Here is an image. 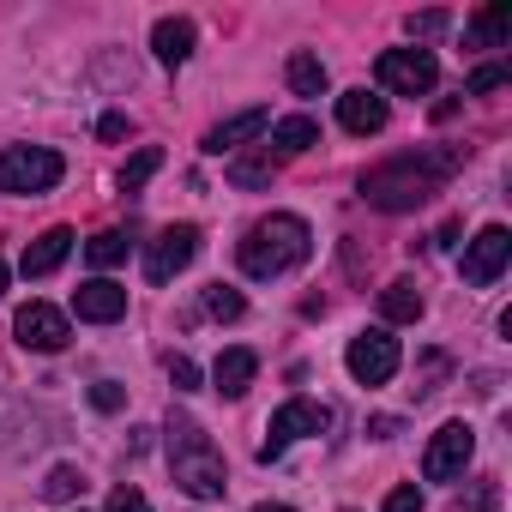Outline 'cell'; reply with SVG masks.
<instances>
[{
    "mask_svg": "<svg viewBox=\"0 0 512 512\" xmlns=\"http://www.w3.org/2000/svg\"><path fill=\"white\" fill-rule=\"evenodd\" d=\"M458 163H464V151H452V145H440V151H404V157H392V163H380V169L362 175V199L374 211H416V205H428L458 175Z\"/></svg>",
    "mask_w": 512,
    "mask_h": 512,
    "instance_id": "6da1fadb",
    "label": "cell"
},
{
    "mask_svg": "<svg viewBox=\"0 0 512 512\" xmlns=\"http://www.w3.org/2000/svg\"><path fill=\"white\" fill-rule=\"evenodd\" d=\"M314 253V229L296 217V211H272V217H260L247 235H241V247H235V260H241V272L247 278H284V272H296L302 260Z\"/></svg>",
    "mask_w": 512,
    "mask_h": 512,
    "instance_id": "7a4b0ae2",
    "label": "cell"
},
{
    "mask_svg": "<svg viewBox=\"0 0 512 512\" xmlns=\"http://www.w3.org/2000/svg\"><path fill=\"white\" fill-rule=\"evenodd\" d=\"M169 470H175V488H187L193 500H217L223 488H229V476H223V452L211 446V434L193 422V416H169Z\"/></svg>",
    "mask_w": 512,
    "mask_h": 512,
    "instance_id": "3957f363",
    "label": "cell"
},
{
    "mask_svg": "<svg viewBox=\"0 0 512 512\" xmlns=\"http://www.w3.org/2000/svg\"><path fill=\"white\" fill-rule=\"evenodd\" d=\"M61 175H67V163L49 145H7L0 151V193H49Z\"/></svg>",
    "mask_w": 512,
    "mask_h": 512,
    "instance_id": "277c9868",
    "label": "cell"
},
{
    "mask_svg": "<svg viewBox=\"0 0 512 512\" xmlns=\"http://www.w3.org/2000/svg\"><path fill=\"white\" fill-rule=\"evenodd\" d=\"M374 79H380V91L422 97V91H434V79H440V61H434L428 49H386V55L374 61Z\"/></svg>",
    "mask_w": 512,
    "mask_h": 512,
    "instance_id": "5b68a950",
    "label": "cell"
},
{
    "mask_svg": "<svg viewBox=\"0 0 512 512\" xmlns=\"http://www.w3.org/2000/svg\"><path fill=\"white\" fill-rule=\"evenodd\" d=\"M350 380L356 386H386L392 374H398V362H404V350H398V338L386 332V326H368L362 338H350Z\"/></svg>",
    "mask_w": 512,
    "mask_h": 512,
    "instance_id": "8992f818",
    "label": "cell"
},
{
    "mask_svg": "<svg viewBox=\"0 0 512 512\" xmlns=\"http://www.w3.org/2000/svg\"><path fill=\"white\" fill-rule=\"evenodd\" d=\"M326 428H332V410H326V404H314V398H290V404L266 422L260 458L272 464V458H284V446H290V440H302V434H326Z\"/></svg>",
    "mask_w": 512,
    "mask_h": 512,
    "instance_id": "52a82bcc",
    "label": "cell"
},
{
    "mask_svg": "<svg viewBox=\"0 0 512 512\" xmlns=\"http://www.w3.org/2000/svg\"><path fill=\"white\" fill-rule=\"evenodd\" d=\"M193 260H199V229H193V223H169V229L145 247V278H151V284H169V278H181Z\"/></svg>",
    "mask_w": 512,
    "mask_h": 512,
    "instance_id": "ba28073f",
    "label": "cell"
},
{
    "mask_svg": "<svg viewBox=\"0 0 512 512\" xmlns=\"http://www.w3.org/2000/svg\"><path fill=\"white\" fill-rule=\"evenodd\" d=\"M13 332H19V344H25V350H37V356H61V350L73 344L67 314H61V308H49V302H25V308L13 314Z\"/></svg>",
    "mask_w": 512,
    "mask_h": 512,
    "instance_id": "9c48e42d",
    "label": "cell"
},
{
    "mask_svg": "<svg viewBox=\"0 0 512 512\" xmlns=\"http://www.w3.org/2000/svg\"><path fill=\"white\" fill-rule=\"evenodd\" d=\"M506 260H512V235H506L500 223H488L476 241H464V284H470V290H488V284L506 272Z\"/></svg>",
    "mask_w": 512,
    "mask_h": 512,
    "instance_id": "30bf717a",
    "label": "cell"
},
{
    "mask_svg": "<svg viewBox=\"0 0 512 512\" xmlns=\"http://www.w3.org/2000/svg\"><path fill=\"white\" fill-rule=\"evenodd\" d=\"M470 452H476V434H470L464 422H446V428L428 440V452H422V476H428V482H452V476H464Z\"/></svg>",
    "mask_w": 512,
    "mask_h": 512,
    "instance_id": "8fae6325",
    "label": "cell"
},
{
    "mask_svg": "<svg viewBox=\"0 0 512 512\" xmlns=\"http://www.w3.org/2000/svg\"><path fill=\"white\" fill-rule=\"evenodd\" d=\"M266 127H272V109H260V103H253V109H241V115L217 121V127L205 133V151H211V157H223V151H241L247 139H260Z\"/></svg>",
    "mask_w": 512,
    "mask_h": 512,
    "instance_id": "7c38bea8",
    "label": "cell"
},
{
    "mask_svg": "<svg viewBox=\"0 0 512 512\" xmlns=\"http://www.w3.org/2000/svg\"><path fill=\"white\" fill-rule=\"evenodd\" d=\"M73 314H79V320H91V326H109V320H121V314H127V290H121V284H109V278H91V284H79V290H73Z\"/></svg>",
    "mask_w": 512,
    "mask_h": 512,
    "instance_id": "4fadbf2b",
    "label": "cell"
},
{
    "mask_svg": "<svg viewBox=\"0 0 512 512\" xmlns=\"http://www.w3.org/2000/svg\"><path fill=\"white\" fill-rule=\"evenodd\" d=\"M67 253H73V229H67V223H55V229H43V235L25 247L19 272H25V278H49V272H61Z\"/></svg>",
    "mask_w": 512,
    "mask_h": 512,
    "instance_id": "5bb4252c",
    "label": "cell"
},
{
    "mask_svg": "<svg viewBox=\"0 0 512 512\" xmlns=\"http://www.w3.org/2000/svg\"><path fill=\"white\" fill-rule=\"evenodd\" d=\"M338 127L356 133V139L380 133V127H386V97H380V91H344V97H338Z\"/></svg>",
    "mask_w": 512,
    "mask_h": 512,
    "instance_id": "9a60e30c",
    "label": "cell"
},
{
    "mask_svg": "<svg viewBox=\"0 0 512 512\" xmlns=\"http://www.w3.org/2000/svg\"><path fill=\"white\" fill-rule=\"evenodd\" d=\"M253 374H260V356H253V350H223V356L211 362V380H217L223 398H241V392L253 386Z\"/></svg>",
    "mask_w": 512,
    "mask_h": 512,
    "instance_id": "2e32d148",
    "label": "cell"
},
{
    "mask_svg": "<svg viewBox=\"0 0 512 512\" xmlns=\"http://www.w3.org/2000/svg\"><path fill=\"white\" fill-rule=\"evenodd\" d=\"M506 31H512V7H506V0H494V7H482L464 25V43L470 49H506Z\"/></svg>",
    "mask_w": 512,
    "mask_h": 512,
    "instance_id": "e0dca14e",
    "label": "cell"
},
{
    "mask_svg": "<svg viewBox=\"0 0 512 512\" xmlns=\"http://www.w3.org/2000/svg\"><path fill=\"white\" fill-rule=\"evenodd\" d=\"M151 55H157L163 67H181V61L193 55V19H157V31H151Z\"/></svg>",
    "mask_w": 512,
    "mask_h": 512,
    "instance_id": "ac0fdd59",
    "label": "cell"
},
{
    "mask_svg": "<svg viewBox=\"0 0 512 512\" xmlns=\"http://www.w3.org/2000/svg\"><path fill=\"white\" fill-rule=\"evenodd\" d=\"M380 314H386L392 326H410V320H422V290H416L410 278L386 284V290H380Z\"/></svg>",
    "mask_w": 512,
    "mask_h": 512,
    "instance_id": "d6986e66",
    "label": "cell"
},
{
    "mask_svg": "<svg viewBox=\"0 0 512 512\" xmlns=\"http://www.w3.org/2000/svg\"><path fill=\"white\" fill-rule=\"evenodd\" d=\"M272 145H278L284 157H302V151H314V145H320V127H314L308 115H284V121L272 127Z\"/></svg>",
    "mask_w": 512,
    "mask_h": 512,
    "instance_id": "ffe728a7",
    "label": "cell"
},
{
    "mask_svg": "<svg viewBox=\"0 0 512 512\" xmlns=\"http://www.w3.org/2000/svg\"><path fill=\"white\" fill-rule=\"evenodd\" d=\"M284 73H290V91H296V97H320V91H326V61L308 55V49H296Z\"/></svg>",
    "mask_w": 512,
    "mask_h": 512,
    "instance_id": "44dd1931",
    "label": "cell"
},
{
    "mask_svg": "<svg viewBox=\"0 0 512 512\" xmlns=\"http://www.w3.org/2000/svg\"><path fill=\"white\" fill-rule=\"evenodd\" d=\"M127 247H133V235H127V229H103V235H91L85 260H91L97 272H109V266H121V260H127Z\"/></svg>",
    "mask_w": 512,
    "mask_h": 512,
    "instance_id": "7402d4cb",
    "label": "cell"
},
{
    "mask_svg": "<svg viewBox=\"0 0 512 512\" xmlns=\"http://www.w3.org/2000/svg\"><path fill=\"white\" fill-rule=\"evenodd\" d=\"M157 169H163V151H157V145H145V151H133V157L121 163V175H115V181H121V193H139Z\"/></svg>",
    "mask_w": 512,
    "mask_h": 512,
    "instance_id": "603a6c76",
    "label": "cell"
},
{
    "mask_svg": "<svg viewBox=\"0 0 512 512\" xmlns=\"http://www.w3.org/2000/svg\"><path fill=\"white\" fill-rule=\"evenodd\" d=\"M229 181H235L241 193H253V187H272V145H266L260 157H235V163H229Z\"/></svg>",
    "mask_w": 512,
    "mask_h": 512,
    "instance_id": "cb8c5ba5",
    "label": "cell"
},
{
    "mask_svg": "<svg viewBox=\"0 0 512 512\" xmlns=\"http://www.w3.org/2000/svg\"><path fill=\"white\" fill-rule=\"evenodd\" d=\"M85 494V476L73 470V464H55L49 476H43V500H79Z\"/></svg>",
    "mask_w": 512,
    "mask_h": 512,
    "instance_id": "d4e9b609",
    "label": "cell"
},
{
    "mask_svg": "<svg viewBox=\"0 0 512 512\" xmlns=\"http://www.w3.org/2000/svg\"><path fill=\"white\" fill-rule=\"evenodd\" d=\"M205 314H211V320H241V314H247V302H241V290L211 284V290H205Z\"/></svg>",
    "mask_w": 512,
    "mask_h": 512,
    "instance_id": "484cf974",
    "label": "cell"
},
{
    "mask_svg": "<svg viewBox=\"0 0 512 512\" xmlns=\"http://www.w3.org/2000/svg\"><path fill=\"white\" fill-rule=\"evenodd\" d=\"M494 506H500V482H494V476H482L470 494L452 500V512H494Z\"/></svg>",
    "mask_w": 512,
    "mask_h": 512,
    "instance_id": "4316f807",
    "label": "cell"
},
{
    "mask_svg": "<svg viewBox=\"0 0 512 512\" xmlns=\"http://www.w3.org/2000/svg\"><path fill=\"white\" fill-rule=\"evenodd\" d=\"M446 25H452L446 13H410V19H404V31H410V37H434V31H446Z\"/></svg>",
    "mask_w": 512,
    "mask_h": 512,
    "instance_id": "83f0119b",
    "label": "cell"
},
{
    "mask_svg": "<svg viewBox=\"0 0 512 512\" xmlns=\"http://www.w3.org/2000/svg\"><path fill=\"white\" fill-rule=\"evenodd\" d=\"M169 386H175V392H193V386H199V368H193L187 356H169Z\"/></svg>",
    "mask_w": 512,
    "mask_h": 512,
    "instance_id": "f1b7e54d",
    "label": "cell"
},
{
    "mask_svg": "<svg viewBox=\"0 0 512 512\" xmlns=\"http://www.w3.org/2000/svg\"><path fill=\"white\" fill-rule=\"evenodd\" d=\"M91 404H97V410L109 416V410H121V404H127V392H121L115 380H97V386H91Z\"/></svg>",
    "mask_w": 512,
    "mask_h": 512,
    "instance_id": "f546056e",
    "label": "cell"
},
{
    "mask_svg": "<svg viewBox=\"0 0 512 512\" xmlns=\"http://www.w3.org/2000/svg\"><path fill=\"white\" fill-rule=\"evenodd\" d=\"M386 512H422V488H416V482L392 488V494H386Z\"/></svg>",
    "mask_w": 512,
    "mask_h": 512,
    "instance_id": "4dcf8cb0",
    "label": "cell"
},
{
    "mask_svg": "<svg viewBox=\"0 0 512 512\" xmlns=\"http://www.w3.org/2000/svg\"><path fill=\"white\" fill-rule=\"evenodd\" d=\"M506 85V67H476L470 73V97H482V91H500Z\"/></svg>",
    "mask_w": 512,
    "mask_h": 512,
    "instance_id": "1f68e13d",
    "label": "cell"
},
{
    "mask_svg": "<svg viewBox=\"0 0 512 512\" xmlns=\"http://www.w3.org/2000/svg\"><path fill=\"white\" fill-rule=\"evenodd\" d=\"M109 512H151V500H145L139 488H115V494H109Z\"/></svg>",
    "mask_w": 512,
    "mask_h": 512,
    "instance_id": "d6a6232c",
    "label": "cell"
},
{
    "mask_svg": "<svg viewBox=\"0 0 512 512\" xmlns=\"http://www.w3.org/2000/svg\"><path fill=\"white\" fill-rule=\"evenodd\" d=\"M97 133H103V139H121V133H127V115H103Z\"/></svg>",
    "mask_w": 512,
    "mask_h": 512,
    "instance_id": "836d02e7",
    "label": "cell"
},
{
    "mask_svg": "<svg viewBox=\"0 0 512 512\" xmlns=\"http://www.w3.org/2000/svg\"><path fill=\"white\" fill-rule=\"evenodd\" d=\"M368 434H374V440H392V434H398V416H374Z\"/></svg>",
    "mask_w": 512,
    "mask_h": 512,
    "instance_id": "e575fe53",
    "label": "cell"
},
{
    "mask_svg": "<svg viewBox=\"0 0 512 512\" xmlns=\"http://www.w3.org/2000/svg\"><path fill=\"white\" fill-rule=\"evenodd\" d=\"M253 512H296V506H272V500H260V506H253Z\"/></svg>",
    "mask_w": 512,
    "mask_h": 512,
    "instance_id": "d590c367",
    "label": "cell"
},
{
    "mask_svg": "<svg viewBox=\"0 0 512 512\" xmlns=\"http://www.w3.org/2000/svg\"><path fill=\"white\" fill-rule=\"evenodd\" d=\"M0 296H7V266H0Z\"/></svg>",
    "mask_w": 512,
    "mask_h": 512,
    "instance_id": "8d00e7d4",
    "label": "cell"
}]
</instances>
